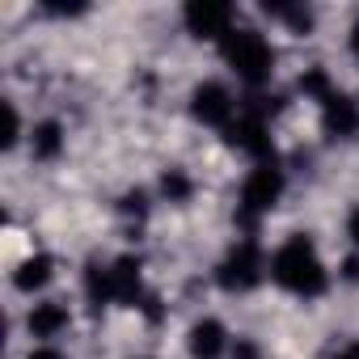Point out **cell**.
Returning a JSON list of instances; mask_svg holds the SVG:
<instances>
[{
    "label": "cell",
    "mask_w": 359,
    "mask_h": 359,
    "mask_svg": "<svg viewBox=\"0 0 359 359\" xmlns=\"http://www.w3.org/2000/svg\"><path fill=\"white\" fill-rule=\"evenodd\" d=\"M271 279H275L283 292L304 296V300L321 296L325 283H330L325 262L317 258V245H313L304 233H296L292 241H283V245L275 250V258H271Z\"/></svg>",
    "instance_id": "cell-1"
},
{
    "label": "cell",
    "mask_w": 359,
    "mask_h": 359,
    "mask_svg": "<svg viewBox=\"0 0 359 359\" xmlns=\"http://www.w3.org/2000/svg\"><path fill=\"white\" fill-rule=\"evenodd\" d=\"M220 51H224V64L245 81V85H262V81H271V72H275V47L258 34V30H233L224 43H220Z\"/></svg>",
    "instance_id": "cell-2"
},
{
    "label": "cell",
    "mask_w": 359,
    "mask_h": 359,
    "mask_svg": "<svg viewBox=\"0 0 359 359\" xmlns=\"http://www.w3.org/2000/svg\"><path fill=\"white\" fill-rule=\"evenodd\" d=\"M262 250H258V241H237L233 250H229V258L220 262V271H216V279H220V287L224 292H250V287H258L262 283Z\"/></svg>",
    "instance_id": "cell-3"
},
{
    "label": "cell",
    "mask_w": 359,
    "mask_h": 359,
    "mask_svg": "<svg viewBox=\"0 0 359 359\" xmlns=\"http://www.w3.org/2000/svg\"><path fill=\"white\" fill-rule=\"evenodd\" d=\"M229 144H237L241 152L258 156V165H275V144H271V131H266V110L262 106H245L233 127H229Z\"/></svg>",
    "instance_id": "cell-4"
},
{
    "label": "cell",
    "mask_w": 359,
    "mask_h": 359,
    "mask_svg": "<svg viewBox=\"0 0 359 359\" xmlns=\"http://www.w3.org/2000/svg\"><path fill=\"white\" fill-rule=\"evenodd\" d=\"M279 199H283V169H279V165H258V169L245 177V187H241V216H245V220H258V216H266Z\"/></svg>",
    "instance_id": "cell-5"
},
{
    "label": "cell",
    "mask_w": 359,
    "mask_h": 359,
    "mask_svg": "<svg viewBox=\"0 0 359 359\" xmlns=\"http://www.w3.org/2000/svg\"><path fill=\"white\" fill-rule=\"evenodd\" d=\"M182 22L195 39H220L224 43L233 34V5H224V0H191Z\"/></svg>",
    "instance_id": "cell-6"
},
{
    "label": "cell",
    "mask_w": 359,
    "mask_h": 359,
    "mask_svg": "<svg viewBox=\"0 0 359 359\" xmlns=\"http://www.w3.org/2000/svg\"><path fill=\"white\" fill-rule=\"evenodd\" d=\"M233 110H237V102H233V93L224 89V85H216V81H208V85H199L195 93H191V114L203 123V127H233Z\"/></svg>",
    "instance_id": "cell-7"
},
{
    "label": "cell",
    "mask_w": 359,
    "mask_h": 359,
    "mask_svg": "<svg viewBox=\"0 0 359 359\" xmlns=\"http://www.w3.org/2000/svg\"><path fill=\"white\" fill-rule=\"evenodd\" d=\"M321 106V127H325V135H334V140H346L355 127H359V110H355V102L346 97V93H330V97H321L317 102Z\"/></svg>",
    "instance_id": "cell-8"
},
{
    "label": "cell",
    "mask_w": 359,
    "mask_h": 359,
    "mask_svg": "<svg viewBox=\"0 0 359 359\" xmlns=\"http://www.w3.org/2000/svg\"><path fill=\"white\" fill-rule=\"evenodd\" d=\"M187 346H191L195 359H220V355L229 351V334H224V325H220L216 317H203V321L191 325Z\"/></svg>",
    "instance_id": "cell-9"
},
{
    "label": "cell",
    "mask_w": 359,
    "mask_h": 359,
    "mask_svg": "<svg viewBox=\"0 0 359 359\" xmlns=\"http://www.w3.org/2000/svg\"><path fill=\"white\" fill-rule=\"evenodd\" d=\"M110 279H114V300L118 304H144V283H140V258L123 254L110 262Z\"/></svg>",
    "instance_id": "cell-10"
},
{
    "label": "cell",
    "mask_w": 359,
    "mask_h": 359,
    "mask_svg": "<svg viewBox=\"0 0 359 359\" xmlns=\"http://www.w3.org/2000/svg\"><path fill=\"white\" fill-rule=\"evenodd\" d=\"M60 330H68V309L60 300H43L30 309V334L34 338H55Z\"/></svg>",
    "instance_id": "cell-11"
},
{
    "label": "cell",
    "mask_w": 359,
    "mask_h": 359,
    "mask_svg": "<svg viewBox=\"0 0 359 359\" xmlns=\"http://www.w3.org/2000/svg\"><path fill=\"white\" fill-rule=\"evenodd\" d=\"M51 271H55L51 254H34V258H26V262L18 266L13 283H18V292H39V287H47V283H51Z\"/></svg>",
    "instance_id": "cell-12"
},
{
    "label": "cell",
    "mask_w": 359,
    "mask_h": 359,
    "mask_svg": "<svg viewBox=\"0 0 359 359\" xmlns=\"http://www.w3.org/2000/svg\"><path fill=\"white\" fill-rule=\"evenodd\" d=\"M85 296H89V304H93V309H102V304H110V300H114L110 266H102V262H89V266H85Z\"/></svg>",
    "instance_id": "cell-13"
},
{
    "label": "cell",
    "mask_w": 359,
    "mask_h": 359,
    "mask_svg": "<svg viewBox=\"0 0 359 359\" xmlns=\"http://www.w3.org/2000/svg\"><path fill=\"white\" fill-rule=\"evenodd\" d=\"M60 148H64V127H60L55 118L39 123V127H34V156H39V161H51V156H60Z\"/></svg>",
    "instance_id": "cell-14"
},
{
    "label": "cell",
    "mask_w": 359,
    "mask_h": 359,
    "mask_svg": "<svg viewBox=\"0 0 359 359\" xmlns=\"http://www.w3.org/2000/svg\"><path fill=\"white\" fill-rule=\"evenodd\" d=\"M161 191H165L169 203H187V199H191V177L177 173V169H169V173L161 177Z\"/></svg>",
    "instance_id": "cell-15"
},
{
    "label": "cell",
    "mask_w": 359,
    "mask_h": 359,
    "mask_svg": "<svg viewBox=\"0 0 359 359\" xmlns=\"http://www.w3.org/2000/svg\"><path fill=\"white\" fill-rule=\"evenodd\" d=\"M266 13L283 18V22H287L292 30H300V34H304V30L313 26V13H309V9H300V5H266Z\"/></svg>",
    "instance_id": "cell-16"
},
{
    "label": "cell",
    "mask_w": 359,
    "mask_h": 359,
    "mask_svg": "<svg viewBox=\"0 0 359 359\" xmlns=\"http://www.w3.org/2000/svg\"><path fill=\"white\" fill-rule=\"evenodd\" d=\"M300 89H304L309 97H317V102L334 93V85H330V76H325V68H309V72L300 76Z\"/></svg>",
    "instance_id": "cell-17"
},
{
    "label": "cell",
    "mask_w": 359,
    "mask_h": 359,
    "mask_svg": "<svg viewBox=\"0 0 359 359\" xmlns=\"http://www.w3.org/2000/svg\"><path fill=\"white\" fill-rule=\"evenodd\" d=\"M18 135H22L18 106H13V102H5V148H13V144H18Z\"/></svg>",
    "instance_id": "cell-18"
},
{
    "label": "cell",
    "mask_w": 359,
    "mask_h": 359,
    "mask_svg": "<svg viewBox=\"0 0 359 359\" xmlns=\"http://www.w3.org/2000/svg\"><path fill=\"white\" fill-rule=\"evenodd\" d=\"M123 212H135V216H144V195L135 191V195H127L123 199Z\"/></svg>",
    "instance_id": "cell-19"
},
{
    "label": "cell",
    "mask_w": 359,
    "mask_h": 359,
    "mask_svg": "<svg viewBox=\"0 0 359 359\" xmlns=\"http://www.w3.org/2000/svg\"><path fill=\"white\" fill-rule=\"evenodd\" d=\"M233 359H258V346H254V342H237Z\"/></svg>",
    "instance_id": "cell-20"
},
{
    "label": "cell",
    "mask_w": 359,
    "mask_h": 359,
    "mask_svg": "<svg viewBox=\"0 0 359 359\" xmlns=\"http://www.w3.org/2000/svg\"><path fill=\"white\" fill-rule=\"evenodd\" d=\"M346 229H351V237H355V245H359V208L351 212V220H346Z\"/></svg>",
    "instance_id": "cell-21"
},
{
    "label": "cell",
    "mask_w": 359,
    "mask_h": 359,
    "mask_svg": "<svg viewBox=\"0 0 359 359\" xmlns=\"http://www.w3.org/2000/svg\"><path fill=\"white\" fill-rule=\"evenodd\" d=\"M346 279H359V258H351V262H346Z\"/></svg>",
    "instance_id": "cell-22"
},
{
    "label": "cell",
    "mask_w": 359,
    "mask_h": 359,
    "mask_svg": "<svg viewBox=\"0 0 359 359\" xmlns=\"http://www.w3.org/2000/svg\"><path fill=\"white\" fill-rule=\"evenodd\" d=\"M351 51L359 55V18H355V30H351Z\"/></svg>",
    "instance_id": "cell-23"
},
{
    "label": "cell",
    "mask_w": 359,
    "mask_h": 359,
    "mask_svg": "<svg viewBox=\"0 0 359 359\" xmlns=\"http://www.w3.org/2000/svg\"><path fill=\"white\" fill-rule=\"evenodd\" d=\"M30 359H64V355H60V351H34Z\"/></svg>",
    "instance_id": "cell-24"
},
{
    "label": "cell",
    "mask_w": 359,
    "mask_h": 359,
    "mask_svg": "<svg viewBox=\"0 0 359 359\" xmlns=\"http://www.w3.org/2000/svg\"><path fill=\"white\" fill-rule=\"evenodd\" d=\"M338 359H359V346H351V351H342Z\"/></svg>",
    "instance_id": "cell-25"
}]
</instances>
